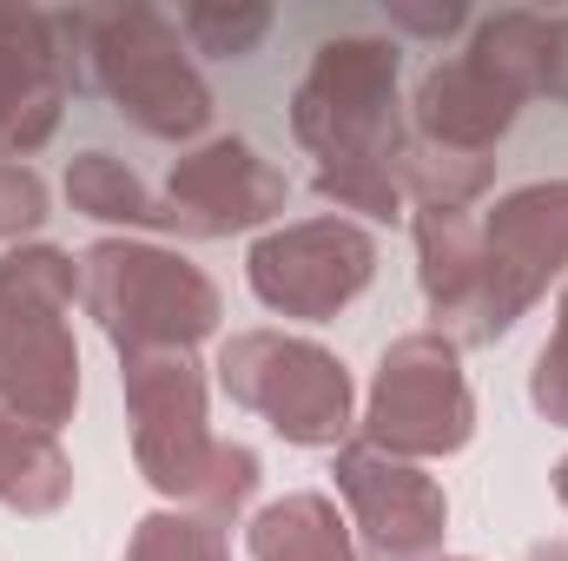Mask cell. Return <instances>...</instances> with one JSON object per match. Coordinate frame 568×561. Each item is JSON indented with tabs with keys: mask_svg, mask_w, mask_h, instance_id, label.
Returning a JSON list of instances; mask_svg holds the SVG:
<instances>
[{
	"mask_svg": "<svg viewBox=\"0 0 568 561\" xmlns=\"http://www.w3.org/2000/svg\"><path fill=\"white\" fill-rule=\"evenodd\" d=\"M185 47L192 53H212V60H245L258 53V40L272 33V7H192L179 20Z\"/></svg>",
	"mask_w": 568,
	"mask_h": 561,
	"instance_id": "ffe728a7",
	"label": "cell"
},
{
	"mask_svg": "<svg viewBox=\"0 0 568 561\" xmlns=\"http://www.w3.org/2000/svg\"><path fill=\"white\" fill-rule=\"evenodd\" d=\"M390 20H397L404 33H429V40H436V33H456V27H463V13H456V7H443V13H410V7H397Z\"/></svg>",
	"mask_w": 568,
	"mask_h": 561,
	"instance_id": "cb8c5ba5",
	"label": "cell"
},
{
	"mask_svg": "<svg viewBox=\"0 0 568 561\" xmlns=\"http://www.w3.org/2000/svg\"><path fill=\"white\" fill-rule=\"evenodd\" d=\"M404 53L377 33L324 40L291 86V140L317 165H384L397 172V152L410 145V113L397 100Z\"/></svg>",
	"mask_w": 568,
	"mask_h": 561,
	"instance_id": "3957f363",
	"label": "cell"
},
{
	"mask_svg": "<svg viewBox=\"0 0 568 561\" xmlns=\"http://www.w3.org/2000/svg\"><path fill=\"white\" fill-rule=\"evenodd\" d=\"M87 80L93 93L113 100V113L126 126H140L145 140H199L212 126V86L192 67L185 33L152 13V7H120V13H93L87 33Z\"/></svg>",
	"mask_w": 568,
	"mask_h": 561,
	"instance_id": "277c9868",
	"label": "cell"
},
{
	"mask_svg": "<svg viewBox=\"0 0 568 561\" xmlns=\"http://www.w3.org/2000/svg\"><path fill=\"white\" fill-rule=\"evenodd\" d=\"M67 205L80 218H100V225H126V232H165V212L159 198L140 185V172L120 159V152H73L67 159Z\"/></svg>",
	"mask_w": 568,
	"mask_h": 561,
	"instance_id": "e0dca14e",
	"label": "cell"
},
{
	"mask_svg": "<svg viewBox=\"0 0 568 561\" xmlns=\"http://www.w3.org/2000/svg\"><path fill=\"white\" fill-rule=\"evenodd\" d=\"M536 100L568 106V13L542 20V67H536Z\"/></svg>",
	"mask_w": 568,
	"mask_h": 561,
	"instance_id": "603a6c76",
	"label": "cell"
},
{
	"mask_svg": "<svg viewBox=\"0 0 568 561\" xmlns=\"http://www.w3.org/2000/svg\"><path fill=\"white\" fill-rule=\"evenodd\" d=\"M476 225H483V284L463 350L503 344L549 297V284L568 278V178H536L503 192L496 212H483Z\"/></svg>",
	"mask_w": 568,
	"mask_h": 561,
	"instance_id": "ba28073f",
	"label": "cell"
},
{
	"mask_svg": "<svg viewBox=\"0 0 568 561\" xmlns=\"http://www.w3.org/2000/svg\"><path fill=\"white\" fill-rule=\"evenodd\" d=\"M397 185L410 205H443V212H469L489 185H496V159H469V152H443V145L410 140L397 152Z\"/></svg>",
	"mask_w": 568,
	"mask_h": 561,
	"instance_id": "ac0fdd59",
	"label": "cell"
},
{
	"mask_svg": "<svg viewBox=\"0 0 568 561\" xmlns=\"http://www.w3.org/2000/svg\"><path fill=\"white\" fill-rule=\"evenodd\" d=\"M549 482H556V502H562V509H568V456H562V462H556V469H549Z\"/></svg>",
	"mask_w": 568,
	"mask_h": 561,
	"instance_id": "484cf974",
	"label": "cell"
},
{
	"mask_svg": "<svg viewBox=\"0 0 568 561\" xmlns=\"http://www.w3.org/2000/svg\"><path fill=\"white\" fill-rule=\"evenodd\" d=\"M67 502H73V456L60 449V436L0 410V509L53 516Z\"/></svg>",
	"mask_w": 568,
	"mask_h": 561,
	"instance_id": "2e32d148",
	"label": "cell"
},
{
	"mask_svg": "<svg viewBox=\"0 0 568 561\" xmlns=\"http://www.w3.org/2000/svg\"><path fill=\"white\" fill-rule=\"evenodd\" d=\"M357 436L404 462H436L469 449L476 436V390L463 377V350L443 330H404L384 344Z\"/></svg>",
	"mask_w": 568,
	"mask_h": 561,
	"instance_id": "8992f818",
	"label": "cell"
},
{
	"mask_svg": "<svg viewBox=\"0 0 568 561\" xmlns=\"http://www.w3.org/2000/svg\"><path fill=\"white\" fill-rule=\"evenodd\" d=\"M331 482L344 496V522L357 561H443L449 542V496L424 462L371 449L364 436L337 442Z\"/></svg>",
	"mask_w": 568,
	"mask_h": 561,
	"instance_id": "8fae6325",
	"label": "cell"
},
{
	"mask_svg": "<svg viewBox=\"0 0 568 561\" xmlns=\"http://www.w3.org/2000/svg\"><path fill=\"white\" fill-rule=\"evenodd\" d=\"M529 410L542 422H556V429H568V278H562V297H556L549 344L529 364Z\"/></svg>",
	"mask_w": 568,
	"mask_h": 561,
	"instance_id": "44dd1931",
	"label": "cell"
},
{
	"mask_svg": "<svg viewBox=\"0 0 568 561\" xmlns=\"http://www.w3.org/2000/svg\"><path fill=\"white\" fill-rule=\"evenodd\" d=\"M245 555L252 561H357L351 522L324 489H291L278 502H265L245 529Z\"/></svg>",
	"mask_w": 568,
	"mask_h": 561,
	"instance_id": "9a60e30c",
	"label": "cell"
},
{
	"mask_svg": "<svg viewBox=\"0 0 568 561\" xmlns=\"http://www.w3.org/2000/svg\"><path fill=\"white\" fill-rule=\"evenodd\" d=\"M516 113H523V93L496 67H483L476 53H456V60H436L417 80V93H410V140L489 159L503 145V133L516 126Z\"/></svg>",
	"mask_w": 568,
	"mask_h": 561,
	"instance_id": "4fadbf2b",
	"label": "cell"
},
{
	"mask_svg": "<svg viewBox=\"0 0 568 561\" xmlns=\"http://www.w3.org/2000/svg\"><path fill=\"white\" fill-rule=\"evenodd\" d=\"M87 33L93 13L0 7V159H33L60 133L67 100L87 93Z\"/></svg>",
	"mask_w": 568,
	"mask_h": 561,
	"instance_id": "30bf717a",
	"label": "cell"
},
{
	"mask_svg": "<svg viewBox=\"0 0 568 561\" xmlns=\"http://www.w3.org/2000/svg\"><path fill=\"white\" fill-rule=\"evenodd\" d=\"M120 561H232V529L199 509H152L133 522Z\"/></svg>",
	"mask_w": 568,
	"mask_h": 561,
	"instance_id": "d6986e66",
	"label": "cell"
},
{
	"mask_svg": "<svg viewBox=\"0 0 568 561\" xmlns=\"http://www.w3.org/2000/svg\"><path fill=\"white\" fill-rule=\"evenodd\" d=\"M377 265H384V252H377L371 225L337 218V212H317V218L258 232L252 252H245V284H252V297L272 317L324 324V317L351 310L371 290Z\"/></svg>",
	"mask_w": 568,
	"mask_h": 561,
	"instance_id": "9c48e42d",
	"label": "cell"
},
{
	"mask_svg": "<svg viewBox=\"0 0 568 561\" xmlns=\"http://www.w3.org/2000/svg\"><path fill=\"white\" fill-rule=\"evenodd\" d=\"M120 397H126V422H133L140 476L172 509H199V496L212 489V469H219V442H225V436H212V417H205L199 350L120 357Z\"/></svg>",
	"mask_w": 568,
	"mask_h": 561,
	"instance_id": "52a82bcc",
	"label": "cell"
},
{
	"mask_svg": "<svg viewBox=\"0 0 568 561\" xmlns=\"http://www.w3.org/2000/svg\"><path fill=\"white\" fill-rule=\"evenodd\" d=\"M443 561H476V555H443Z\"/></svg>",
	"mask_w": 568,
	"mask_h": 561,
	"instance_id": "4316f807",
	"label": "cell"
},
{
	"mask_svg": "<svg viewBox=\"0 0 568 561\" xmlns=\"http://www.w3.org/2000/svg\"><path fill=\"white\" fill-rule=\"evenodd\" d=\"M410 232H417V290H424V310L436 317L429 330H443L463 350L476 284H483V225H476V212L417 205Z\"/></svg>",
	"mask_w": 568,
	"mask_h": 561,
	"instance_id": "5bb4252c",
	"label": "cell"
},
{
	"mask_svg": "<svg viewBox=\"0 0 568 561\" xmlns=\"http://www.w3.org/2000/svg\"><path fill=\"white\" fill-rule=\"evenodd\" d=\"M523 561H568V542H536Z\"/></svg>",
	"mask_w": 568,
	"mask_h": 561,
	"instance_id": "d4e9b609",
	"label": "cell"
},
{
	"mask_svg": "<svg viewBox=\"0 0 568 561\" xmlns=\"http://www.w3.org/2000/svg\"><path fill=\"white\" fill-rule=\"evenodd\" d=\"M73 297H80L73 252L13 245L0 258V410L53 436L80 410V344L67 324Z\"/></svg>",
	"mask_w": 568,
	"mask_h": 561,
	"instance_id": "6da1fadb",
	"label": "cell"
},
{
	"mask_svg": "<svg viewBox=\"0 0 568 561\" xmlns=\"http://www.w3.org/2000/svg\"><path fill=\"white\" fill-rule=\"evenodd\" d=\"M219 390L272 422V436L291 449H337L351 442V370L337 350L297 330H239L219 344Z\"/></svg>",
	"mask_w": 568,
	"mask_h": 561,
	"instance_id": "5b68a950",
	"label": "cell"
},
{
	"mask_svg": "<svg viewBox=\"0 0 568 561\" xmlns=\"http://www.w3.org/2000/svg\"><path fill=\"white\" fill-rule=\"evenodd\" d=\"M47 225V178L20 159H0V245H20Z\"/></svg>",
	"mask_w": 568,
	"mask_h": 561,
	"instance_id": "7402d4cb",
	"label": "cell"
},
{
	"mask_svg": "<svg viewBox=\"0 0 568 561\" xmlns=\"http://www.w3.org/2000/svg\"><path fill=\"white\" fill-rule=\"evenodd\" d=\"M291 198V178L258 152L252 140H199L185 145L165 172V232L179 238H232V232H258L272 225Z\"/></svg>",
	"mask_w": 568,
	"mask_h": 561,
	"instance_id": "7c38bea8",
	"label": "cell"
},
{
	"mask_svg": "<svg viewBox=\"0 0 568 561\" xmlns=\"http://www.w3.org/2000/svg\"><path fill=\"white\" fill-rule=\"evenodd\" d=\"M80 304L120 357L140 350H199L225 304L185 252L152 238H100L80 252Z\"/></svg>",
	"mask_w": 568,
	"mask_h": 561,
	"instance_id": "7a4b0ae2",
	"label": "cell"
}]
</instances>
